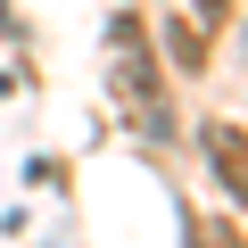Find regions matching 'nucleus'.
Wrapping results in <instances>:
<instances>
[{
    "label": "nucleus",
    "instance_id": "7ed1b4c3",
    "mask_svg": "<svg viewBox=\"0 0 248 248\" xmlns=\"http://www.w3.org/2000/svg\"><path fill=\"white\" fill-rule=\"evenodd\" d=\"M199 9H207V17H232V0H199Z\"/></svg>",
    "mask_w": 248,
    "mask_h": 248
},
{
    "label": "nucleus",
    "instance_id": "f03ea898",
    "mask_svg": "<svg viewBox=\"0 0 248 248\" xmlns=\"http://www.w3.org/2000/svg\"><path fill=\"white\" fill-rule=\"evenodd\" d=\"M166 58H174L182 75H199V66H207V25H190V17H166Z\"/></svg>",
    "mask_w": 248,
    "mask_h": 248
},
{
    "label": "nucleus",
    "instance_id": "f257e3e1",
    "mask_svg": "<svg viewBox=\"0 0 248 248\" xmlns=\"http://www.w3.org/2000/svg\"><path fill=\"white\" fill-rule=\"evenodd\" d=\"M207 149H215V174L248 199V133H232V124H207Z\"/></svg>",
    "mask_w": 248,
    "mask_h": 248
}]
</instances>
